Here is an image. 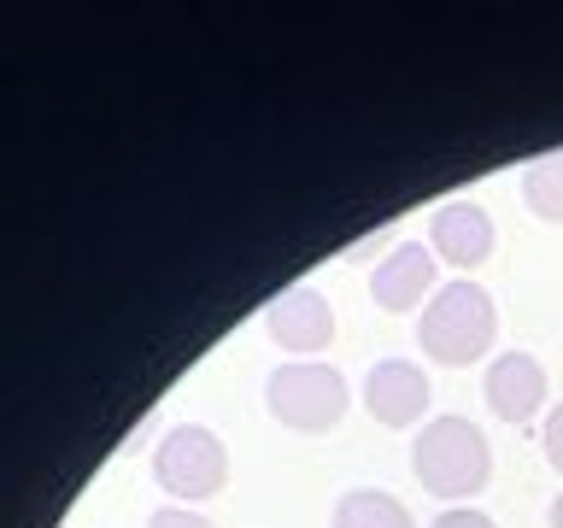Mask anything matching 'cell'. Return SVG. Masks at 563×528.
<instances>
[{
    "instance_id": "5",
    "label": "cell",
    "mask_w": 563,
    "mask_h": 528,
    "mask_svg": "<svg viewBox=\"0 0 563 528\" xmlns=\"http://www.w3.org/2000/svg\"><path fill=\"white\" fill-rule=\"evenodd\" d=\"M482 394L493 405V417L510 422V429H528L545 399H552V387H545V364L534 359V352H499V359L487 364L482 376Z\"/></svg>"
},
{
    "instance_id": "12",
    "label": "cell",
    "mask_w": 563,
    "mask_h": 528,
    "mask_svg": "<svg viewBox=\"0 0 563 528\" xmlns=\"http://www.w3.org/2000/svg\"><path fill=\"white\" fill-rule=\"evenodd\" d=\"M540 447H545V464L563 475V399H558L552 411H545V422H540Z\"/></svg>"
},
{
    "instance_id": "15",
    "label": "cell",
    "mask_w": 563,
    "mask_h": 528,
    "mask_svg": "<svg viewBox=\"0 0 563 528\" xmlns=\"http://www.w3.org/2000/svg\"><path fill=\"white\" fill-rule=\"evenodd\" d=\"M545 522H552V528H563V493L552 499V510H545Z\"/></svg>"
},
{
    "instance_id": "9",
    "label": "cell",
    "mask_w": 563,
    "mask_h": 528,
    "mask_svg": "<svg viewBox=\"0 0 563 528\" xmlns=\"http://www.w3.org/2000/svg\"><path fill=\"white\" fill-rule=\"evenodd\" d=\"M493 241H499V229H493L487 206H475V200H446V206L429 218L434 258L452 264V271H464V276L475 271V264L493 258Z\"/></svg>"
},
{
    "instance_id": "8",
    "label": "cell",
    "mask_w": 563,
    "mask_h": 528,
    "mask_svg": "<svg viewBox=\"0 0 563 528\" xmlns=\"http://www.w3.org/2000/svg\"><path fill=\"white\" fill-rule=\"evenodd\" d=\"M434 276H440L434 246L399 241V246H387V258L376 264V276H369V299H376L382 311H417L434 299V288H440Z\"/></svg>"
},
{
    "instance_id": "1",
    "label": "cell",
    "mask_w": 563,
    "mask_h": 528,
    "mask_svg": "<svg viewBox=\"0 0 563 528\" xmlns=\"http://www.w3.org/2000/svg\"><path fill=\"white\" fill-rule=\"evenodd\" d=\"M493 334H499V306H493V294L470 276L440 282L434 299L417 317V346L429 352L434 364H452V370L487 359Z\"/></svg>"
},
{
    "instance_id": "7",
    "label": "cell",
    "mask_w": 563,
    "mask_h": 528,
    "mask_svg": "<svg viewBox=\"0 0 563 528\" xmlns=\"http://www.w3.org/2000/svg\"><path fill=\"white\" fill-rule=\"evenodd\" d=\"M429 370L411 364V359H382L369 364L364 376V411L382 422V429H411V422H422V411H429Z\"/></svg>"
},
{
    "instance_id": "6",
    "label": "cell",
    "mask_w": 563,
    "mask_h": 528,
    "mask_svg": "<svg viewBox=\"0 0 563 528\" xmlns=\"http://www.w3.org/2000/svg\"><path fill=\"white\" fill-rule=\"evenodd\" d=\"M264 334L282 346V352H299V359H311V352H323L334 341V306L317 288H282L271 306H264Z\"/></svg>"
},
{
    "instance_id": "13",
    "label": "cell",
    "mask_w": 563,
    "mask_h": 528,
    "mask_svg": "<svg viewBox=\"0 0 563 528\" xmlns=\"http://www.w3.org/2000/svg\"><path fill=\"white\" fill-rule=\"evenodd\" d=\"M429 528H499V522H493L482 505H446Z\"/></svg>"
},
{
    "instance_id": "11",
    "label": "cell",
    "mask_w": 563,
    "mask_h": 528,
    "mask_svg": "<svg viewBox=\"0 0 563 528\" xmlns=\"http://www.w3.org/2000/svg\"><path fill=\"white\" fill-rule=\"evenodd\" d=\"M522 200L540 223H558L563 229V153H545L522 170Z\"/></svg>"
},
{
    "instance_id": "2",
    "label": "cell",
    "mask_w": 563,
    "mask_h": 528,
    "mask_svg": "<svg viewBox=\"0 0 563 528\" xmlns=\"http://www.w3.org/2000/svg\"><path fill=\"white\" fill-rule=\"evenodd\" d=\"M411 470H417L422 493H434L446 505H464L470 493L487 487L493 447L470 417H429L422 435L411 440Z\"/></svg>"
},
{
    "instance_id": "3",
    "label": "cell",
    "mask_w": 563,
    "mask_h": 528,
    "mask_svg": "<svg viewBox=\"0 0 563 528\" xmlns=\"http://www.w3.org/2000/svg\"><path fill=\"white\" fill-rule=\"evenodd\" d=\"M352 405V387L334 364H317V359H294V364H276L271 382H264V411H271L282 429H299V435H323L346 417Z\"/></svg>"
},
{
    "instance_id": "14",
    "label": "cell",
    "mask_w": 563,
    "mask_h": 528,
    "mask_svg": "<svg viewBox=\"0 0 563 528\" xmlns=\"http://www.w3.org/2000/svg\"><path fill=\"white\" fill-rule=\"evenodd\" d=\"M147 528H211V522L194 505H158L153 517H147Z\"/></svg>"
},
{
    "instance_id": "10",
    "label": "cell",
    "mask_w": 563,
    "mask_h": 528,
    "mask_svg": "<svg viewBox=\"0 0 563 528\" xmlns=\"http://www.w3.org/2000/svg\"><path fill=\"white\" fill-rule=\"evenodd\" d=\"M334 528H417V517L405 510V499L382 487H352L334 505Z\"/></svg>"
},
{
    "instance_id": "4",
    "label": "cell",
    "mask_w": 563,
    "mask_h": 528,
    "mask_svg": "<svg viewBox=\"0 0 563 528\" xmlns=\"http://www.w3.org/2000/svg\"><path fill=\"white\" fill-rule=\"evenodd\" d=\"M153 475L170 493V505H200L229 482V447L206 422H176L153 447Z\"/></svg>"
}]
</instances>
